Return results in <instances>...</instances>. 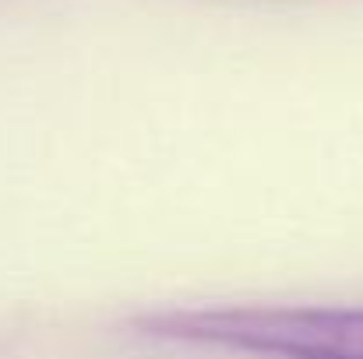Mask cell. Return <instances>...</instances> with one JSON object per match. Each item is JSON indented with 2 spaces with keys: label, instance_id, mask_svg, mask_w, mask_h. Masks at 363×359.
Wrapping results in <instances>:
<instances>
[{
  "label": "cell",
  "instance_id": "cell-1",
  "mask_svg": "<svg viewBox=\"0 0 363 359\" xmlns=\"http://www.w3.org/2000/svg\"><path fill=\"white\" fill-rule=\"evenodd\" d=\"M130 324L162 342L272 359H363V307H184Z\"/></svg>",
  "mask_w": 363,
  "mask_h": 359
}]
</instances>
